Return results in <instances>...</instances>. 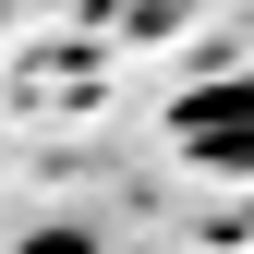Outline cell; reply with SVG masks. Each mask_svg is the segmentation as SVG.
Here are the masks:
<instances>
[{
  "label": "cell",
  "mask_w": 254,
  "mask_h": 254,
  "mask_svg": "<svg viewBox=\"0 0 254 254\" xmlns=\"http://www.w3.org/2000/svg\"><path fill=\"white\" fill-rule=\"evenodd\" d=\"M170 133H182V157L254 182V85H194V97H170Z\"/></svg>",
  "instance_id": "1"
}]
</instances>
